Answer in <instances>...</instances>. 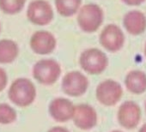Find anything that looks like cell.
<instances>
[{
  "instance_id": "14",
  "label": "cell",
  "mask_w": 146,
  "mask_h": 132,
  "mask_svg": "<svg viewBox=\"0 0 146 132\" xmlns=\"http://www.w3.org/2000/svg\"><path fill=\"white\" fill-rule=\"evenodd\" d=\"M125 84L131 94H141L146 90V74L141 71H131L126 75Z\"/></svg>"
},
{
  "instance_id": "6",
  "label": "cell",
  "mask_w": 146,
  "mask_h": 132,
  "mask_svg": "<svg viewBox=\"0 0 146 132\" xmlns=\"http://www.w3.org/2000/svg\"><path fill=\"white\" fill-rule=\"evenodd\" d=\"M122 94L123 89L121 85L110 79L101 82L96 88V99L101 104L106 106L116 105L119 101Z\"/></svg>"
},
{
  "instance_id": "2",
  "label": "cell",
  "mask_w": 146,
  "mask_h": 132,
  "mask_svg": "<svg viewBox=\"0 0 146 132\" xmlns=\"http://www.w3.org/2000/svg\"><path fill=\"white\" fill-rule=\"evenodd\" d=\"M77 21L82 31L84 33H95L103 23L104 13L97 5L88 4L79 10Z\"/></svg>"
},
{
  "instance_id": "22",
  "label": "cell",
  "mask_w": 146,
  "mask_h": 132,
  "mask_svg": "<svg viewBox=\"0 0 146 132\" xmlns=\"http://www.w3.org/2000/svg\"><path fill=\"white\" fill-rule=\"evenodd\" d=\"M139 132H146V123L142 126V128L140 129Z\"/></svg>"
},
{
  "instance_id": "9",
  "label": "cell",
  "mask_w": 146,
  "mask_h": 132,
  "mask_svg": "<svg viewBox=\"0 0 146 132\" xmlns=\"http://www.w3.org/2000/svg\"><path fill=\"white\" fill-rule=\"evenodd\" d=\"M141 118L140 107L133 101L123 103L118 112V120L121 126L131 129L136 128Z\"/></svg>"
},
{
  "instance_id": "12",
  "label": "cell",
  "mask_w": 146,
  "mask_h": 132,
  "mask_svg": "<svg viewBox=\"0 0 146 132\" xmlns=\"http://www.w3.org/2000/svg\"><path fill=\"white\" fill-rule=\"evenodd\" d=\"M75 106L67 99L57 98L49 105V113L56 122H67L73 117Z\"/></svg>"
},
{
  "instance_id": "23",
  "label": "cell",
  "mask_w": 146,
  "mask_h": 132,
  "mask_svg": "<svg viewBox=\"0 0 146 132\" xmlns=\"http://www.w3.org/2000/svg\"><path fill=\"white\" fill-rule=\"evenodd\" d=\"M144 54H145V56H146V43H145V45H144Z\"/></svg>"
},
{
  "instance_id": "13",
  "label": "cell",
  "mask_w": 146,
  "mask_h": 132,
  "mask_svg": "<svg viewBox=\"0 0 146 132\" xmlns=\"http://www.w3.org/2000/svg\"><path fill=\"white\" fill-rule=\"evenodd\" d=\"M123 26L132 35H139L146 29V16L139 11H131L123 18Z\"/></svg>"
},
{
  "instance_id": "8",
  "label": "cell",
  "mask_w": 146,
  "mask_h": 132,
  "mask_svg": "<svg viewBox=\"0 0 146 132\" xmlns=\"http://www.w3.org/2000/svg\"><path fill=\"white\" fill-rule=\"evenodd\" d=\"M125 37L119 27L115 24L107 25L100 34L101 45L110 52L119 51L125 44Z\"/></svg>"
},
{
  "instance_id": "25",
  "label": "cell",
  "mask_w": 146,
  "mask_h": 132,
  "mask_svg": "<svg viewBox=\"0 0 146 132\" xmlns=\"http://www.w3.org/2000/svg\"><path fill=\"white\" fill-rule=\"evenodd\" d=\"M144 106H145V111H146V102H145V104H144Z\"/></svg>"
},
{
  "instance_id": "4",
  "label": "cell",
  "mask_w": 146,
  "mask_h": 132,
  "mask_svg": "<svg viewBox=\"0 0 146 132\" xmlns=\"http://www.w3.org/2000/svg\"><path fill=\"white\" fill-rule=\"evenodd\" d=\"M60 75V65L53 59H41L34 65L33 76L40 84L52 85L57 82Z\"/></svg>"
},
{
  "instance_id": "20",
  "label": "cell",
  "mask_w": 146,
  "mask_h": 132,
  "mask_svg": "<svg viewBox=\"0 0 146 132\" xmlns=\"http://www.w3.org/2000/svg\"><path fill=\"white\" fill-rule=\"evenodd\" d=\"M121 1L130 6H137V5H140L141 4H143L145 0H121Z\"/></svg>"
},
{
  "instance_id": "26",
  "label": "cell",
  "mask_w": 146,
  "mask_h": 132,
  "mask_svg": "<svg viewBox=\"0 0 146 132\" xmlns=\"http://www.w3.org/2000/svg\"><path fill=\"white\" fill-rule=\"evenodd\" d=\"M0 32H1V26H0Z\"/></svg>"
},
{
  "instance_id": "17",
  "label": "cell",
  "mask_w": 146,
  "mask_h": 132,
  "mask_svg": "<svg viewBox=\"0 0 146 132\" xmlns=\"http://www.w3.org/2000/svg\"><path fill=\"white\" fill-rule=\"evenodd\" d=\"M26 0H0V10L8 15L19 13L24 7Z\"/></svg>"
},
{
  "instance_id": "18",
  "label": "cell",
  "mask_w": 146,
  "mask_h": 132,
  "mask_svg": "<svg viewBox=\"0 0 146 132\" xmlns=\"http://www.w3.org/2000/svg\"><path fill=\"white\" fill-rule=\"evenodd\" d=\"M17 114L13 107L6 103L0 104V123L10 124L17 120Z\"/></svg>"
},
{
  "instance_id": "1",
  "label": "cell",
  "mask_w": 146,
  "mask_h": 132,
  "mask_svg": "<svg viewBox=\"0 0 146 132\" xmlns=\"http://www.w3.org/2000/svg\"><path fill=\"white\" fill-rule=\"evenodd\" d=\"M9 99L19 107H27L35 100L36 88L27 78H18L11 85L8 92Z\"/></svg>"
},
{
  "instance_id": "21",
  "label": "cell",
  "mask_w": 146,
  "mask_h": 132,
  "mask_svg": "<svg viewBox=\"0 0 146 132\" xmlns=\"http://www.w3.org/2000/svg\"><path fill=\"white\" fill-rule=\"evenodd\" d=\"M47 132H70L67 129L61 127V126H57V127H53L51 129H49Z\"/></svg>"
},
{
  "instance_id": "5",
  "label": "cell",
  "mask_w": 146,
  "mask_h": 132,
  "mask_svg": "<svg viewBox=\"0 0 146 132\" xmlns=\"http://www.w3.org/2000/svg\"><path fill=\"white\" fill-rule=\"evenodd\" d=\"M28 19L38 26L49 24L53 19V11L51 5L46 0H34L27 10Z\"/></svg>"
},
{
  "instance_id": "16",
  "label": "cell",
  "mask_w": 146,
  "mask_h": 132,
  "mask_svg": "<svg viewBox=\"0 0 146 132\" xmlns=\"http://www.w3.org/2000/svg\"><path fill=\"white\" fill-rule=\"evenodd\" d=\"M82 0H55L58 13L64 17H70L78 12Z\"/></svg>"
},
{
  "instance_id": "7",
  "label": "cell",
  "mask_w": 146,
  "mask_h": 132,
  "mask_svg": "<svg viewBox=\"0 0 146 132\" xmlns=\"http://www.w3.org/2000/svg\"><path fill=\"white\" fill-rule=\"evenodd\" d=\"M64 93L71 97H78L85 94L89 87L88 78L79 71L67 73L62 80Z\"/></svg>"
},
{
  "instance_id": "10",
  "label": "cell",
  "mask_w": 146,
  "mask_h": 132,
  "mask_svg": "<svg viewBox=\"0 0 146 132\" xmlns=\"http://www.w3.org/2000/svg\"><path fill=\"white\" fill-rule=\"evenodd\" d=\"M57 41L52 34L48 31H37L30 39V47L36 54L46 55L52 53L56 48Z\"/></svg>"
},
{
  "instance_id": "3",
  "label": "cell",
  "mask_w": 146,
  "mask_h": 132,
  "mask_svg": "<svg viewBox=\"0 0 146 132\" xmlns=\"http://www.w3.org/2000/svg\"><path fill=\"white\" fill-rule=\"evenodd\" d=\"M82 69L90 75L102 74L108 67L107 55L97 48H90L82 52L79 59Z\"/></svg>"
},
{
  "instance_id": "11",
  "label": "cell",
  "mask_w": 146,
  "mask_h": 132,
  "mask_svg": "<svg viewBox=\"0 0 146 132\" xmlns=\"http://www.w3.org/2000/svg\"><path fill=\"white\" fill-rule=\"evenodd\" d=\"M72 118L75 125L84 130L91 129L97 123V113L96 110L91 106L86 104L75 106Z\"/></svg>"
},
{
  "instance_id": "19",
  "label": "cell",
  "mask_w": 146,
  "mask_h": 132,
  "mask_svg": "<svg viewBox=\"0 0 146 132\" xmlns=\"http://www.w3.org/2000/svg\"><path fill=\"white\" fill-rule=\"evenodd\" d=\"M7 82H8V77H7L6 71L4 69L0 68V92H2L5 88Z\"/></svg>"
},
{
  "instance_id": "15",
  "label": "cell",
  "mask_w": 146,
  "mask_h": 132,
  "mask_svg": "<svg viewBox=\"0 0 146 132\" xmlns=\"http://www.w3.org/2000/svg\"><path fill=\"white\" fill-rule=\"evenodd\" d=\"M19 54L17 44L11 40H0V63H11Z\"/></svg>"
},
{
  "instance_id": "24",
  "label": "cell",
  "mask_w": 146,
  "mask_h": 132,
  "mask_svg": "<svg viewBox=\"0 0 146 132\" xmlns=\"http://www.w3.org/2000/svg\"><path fill=\"white\" fill-rule=\"evenodd\" d=\"M112 132H122V131H119V130H114V131H112Z\"/></svg>"
}]
</instances>
